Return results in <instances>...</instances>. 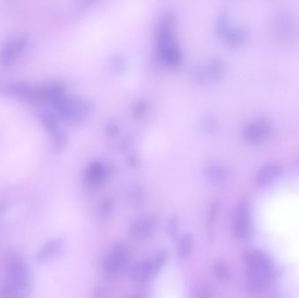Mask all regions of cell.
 I'll list each match as a JSON object with an SVG mask.
<instances>
[{
    "mask_svg": "<svg viewBox=\"0 0 299 298\" xmlns=\"http://www.w3.org/2000/svg\"><path fill=\"white\" fill-rule=\"evenodd\" d=\"M32 289L31 276L28 265L22 257L10 256L6 263L5 276L0 287L4 297H25Z\"/></svg>",
    "mask_w": 299,
    "mask_h": 298,
    "instance_id": "cell-1",
    "label": "cell"
},
{
    "mask_svg": "<svg viewBox=\"0 0 299 298\" xmlns=\"http://www.w3.org/2000/svg\"><path fill=\"white\" fill-rule=\"evenodd\" d=\"M247 264L246 280L248 289L252 292H259L269 283L271 267L268 257L261 251H249L245 254Z\"/></svg>",
    "mask_w": 299,
    "mask_h": 298,
    "instance_id": "cell-2",
    "label": "cell"
},
{
    "mask_svg": "<svg viewBox=\"0 0 299 298\" xmlns=\"http://www.w3.org/2000/svg\"><path fill=\"white\" fill-rule=\"evenodd\" d=\"M58 117L68 124L81 123L92 110L91 103L77 97L62 95L52 103Z\"/></svg>",
    "mask_w": 299,
    "mask_h": 298,
    "instance_id": "cell-3",
    "label": "cell"
},
{
    "mask_svg": "<svg viewBox=\"0 0 299 298\" xmlns=\"http://www.w3.org/2000/svg\"><path fill=\"white\" fill-rule=\"evenodd\" d=\"M157 45L159 57L164 63L170 66H177L180 64L181 53L173 35L171 17H166L164 19L163 24L158 33Z\"/></svg>",
    "mask_w": 299,
    "mask_h": 298,
    "instance_id": "cell-4",
    "label": "cell"
},
{
    "mask_svg": "<svg viewBox=\"0 0 299 298\" xmlns=\"http://www.w3.org/2000/svg\"><path fill=\"white\" fill-rule=\"evenodd\" d=\"M233 234L240 241H246L250 237L252 230L250 212L248 205L242 202L236 205L233 212Z\"/></svg>",
    "mask_w": 299,
    "mask_h": 298,
    "instance_id": "cell-5",
    "label": "cell"
},
{
    "mask_svg": "<svg viewBox=\"0 0 299 298\" xmlns=\"http://www.w3.org/2000/svg\"><path fill=\"white\" fill-rule=\"evenodd\" d=\"M129 261L127 247L121 243L116 244L104 261V270L110 276L119 274L127 268Z\"/></svg>",
    "mask_w": 299,
    "mask_h": 298,
    "instance_id": "cell-6",
    "label": "cell"
},
{
    "mask_svg": "<svg viewBox=\"0 0 299 298\" xmlns=\"http://www.w3.org/2000/svg\"><path fill=\"white\" fill-rule=\"evenodd\" d=\"M28 41V35L27 33H18L11 38L0 52V63L4 66H9L13 63L18 55L24 51Z\"/></svg>",
    "mask_w": 299,
    "mask_h": 298,
    "instance_id": "cell-7",
    "label": "cell"
},
{
    "mask_svg": "<svg viewBox=\"0 0 299 298\" xmlns=\"http://www.w3.org/2000/svg\"><path fill=\"white\" fill-rule=\"evenodd\" d=\"M40 120L51 136L54 151L55 152L63 151L67 143V137L55 117L50 114H43L40 116Z\"/></svg>",
    "mask_w": 299,
    "mask_h": 298,
    "instance_id": "cell-8",
    "label": "cell"
},
{
    "mask_svg": "<svg viewBox=\"0 0 299 298\" xmlns=\"http://www.w3.org/2000/svg\"><path fill=\"white\" fill-rule=\"evenodd\" d=\"M157 220L153 215L139 217L130 225V235L136 240H145L154 235L157 231Z\"/></svg>",
    "mask_w": 299,
    "mask_h": 298,
    "instance_id": "cell-9",
    "label": "cell"
},
{
    "mask_svg": "<svg viewBox=\"0 0 299 298\" xmlns=\"http://www.w3.org/2000/svg\"><path fill=\"white\" fill-rule=\"evenodd\" d=\"M270 132V124L266 119L252 122L245 128L244 137L250 144H257L266 139Z\"/></svg>",
    "mask_w": 299,
    "mask_h": 298,
    "instance_id": "cell-10",
    "label": "cell"
},
{
    "mask_svg": "<svg viewBox=\"0 0 299 298\" xmlns=\"http://www.w3.org/2000/svg\"><path fill=\"white\" fill-rule=\"evenodd\" d=\"M109 170L103 163H91L86 170L84 175V180L88 187H97L102 186L104 181L108 178Z\"/></svg>",
    "mask_w": 299,
    "mask_h": 298,
    "instance_id": "cell-11",
    "label": "cell"
},
{
    "mask_svg": "<svg viewBox=\"0 0 299 298\" xmlns=\"http://www.w3.org/2000/svg\"><path fill=\"white\" fill-rule=\"evenodd\" d=\"M64 245H65L64 238L59 237L52 239L48 242H45L42 247L37 251L35 259L37 262L40 263L49 262L60 255L61 250L63 249Z\"/></svg>",
    "mask_w": 299,
    "mask_h": 298,
    "instance_id": "cell-12",
    "label": "cell"
},
{
    "mask_svg": "<svg viewBox=\"0 0 299 298\" xmlns=\"http://www.w3.org/2000/svg\"><path fill=\"white\" fill-rule=\"evenodd\" d=\"M156 274L151 258L142 260L134 265L131 270V279L134 283H145Z\"/></svg>",
    "mask_w": 299,
    "mask_h": 298,
    "instance_id": "cell-13",
    "label": "cell"
},
{
    "mask_svg": "<svg viewBox=\"0 0 299 298\" xmlns=\"http://www.w3.org/2000/svg\"><path fill=\"white\" fill-rule=\"evenodd\" d=\"M203 175L209 183L214 186H221L229 178V169L220 165H209L205 166Z\"/></svg>",
    "mask_w": 299,
    "mask_h": 298,
    "instance_id": "cell-14",
    "label": "cell"
},
{
    "mask_svg": "<svg viewBox=\"0 0 299 298\" xmlns=\"http://www.w3.org/2000/svg\"><path fill=\"white\" fill-rule=\"evenodd\" d=\"M277 30L278 32V37L281 39V40H284L286 42L290 40H294L295 37L297 36V33H298L297 27L293 19L286 14L280 16V18L278 19Z\"/></svg>",
    "mask_w": 299,
    "mask_h": 298,
    "instance_id": "cell-15",
    "label": "cell"
},
{
    "mask_svg": "<svg viewBox=\"0 0 299 298\" xmlns=\"http://www.w3.org/2000/svg\"><path fill=\"white\" fill-rule=\"evenodd\" d=\"M225 68L221 60H215L200 70L199 73V80L208 81H216L224 76Z\"/></svg>",
    "mask_w": 299,
    "mask_h": 298,
    "instance_id": "cell-16",
    "label": "cell"
},
{
    "mask_svg": "<svg viewBox=\"0 0 299 298\" xmlns=\"http://www.w3.org/2000/svg\"><path fill=\"white\" fill-rule=\"evenodd\" d=\"M282 172H283V170L279 165H277V164L266 165L257 173V184L260 185V186L269 184V183H271L272 181L275 180L278 176H280Z\"/></svg>",
    "mask_w": 299,
    "mask_h": 298,
    "instance_id": "cell-17",
    "label": "cell"
},
{
    "mask_svg": "<svg viewBox=\"0 0 299 298\" xmlns=\"http://www.w3.org/2000/svg\"><path fill=\"white\" fill-rule=\"evenodd\" d=\"M223 39L228 45H233V47H238V45L244 44L248 40V31L245 30L243 28L230 27L227 33H225Z\"/></svg>",
    "mask_w": 299,
    "mask_h": 298,
    "instance_id": "cell-18",
    "label": "cell"
},
{
    "mask_svg": "<svg viewBox=\"0 0 299 298\" xmlns=\"http://www.w3.org/2000/svg\"><path fill=\"white\" fill-rule=\"evenodd\" d=\"M34 91L35 89H33V87H31L30 85L22 83V82L12 84L8 88V92L13 97L19 99L30 100V101L33 100Z\"/></svg>",
    "mask_w": 299,
    "mask_h": 298,
    "instance_id": "cell-19",
    "label": "cell"
},
{
    "mask_svg": "<svg viewBox=\"0 0 299 298\" xmlns=\"http://www.w3.org/2000/svg\"><path fill=\"white\" fill-rule=\"evenodd\" d=\"M194 236L191 234H186L178 239L177 252L181 260H186L190 256L193 247H194Z\"/></svg>",
    "mask_w": 299,
    "mask_h": 298,
    "instance_id": "cell-20",
    "label": "cell"
},
{
    "mask_svg": "<svg viewBox=\"0 0 299 298\" xmlns=\"http://www.w3.org/2000/svg\"><path fill=\"white\" fill-rule=\"evenodd\" d=\"M219 207H220V203L218 200L212 203L209 212V220H208V235L209 237H210V241H212V238L214 236V225H215L216 219L218 216V211H219Z\"/></svg>",
    "mask_w": 299,
    "mask_h": 298,
    "instance_id": "cell-21",
    "label": "cell"
},
{
    "mask_svg": "<svg viewBox=\"0 0 299 298\" xmlns=\"http://www.w3.org/2000/svg\"><path fill=\"white\" fill-rule=\"evenodd\" d=\"M214 269H215V273L216 277H218V279L221 281L229 280L230 277H231V272H230L228 266L222 260H218L215 262Z\"/></svg>",
    "mask_w": 299,
    "mask_h": 298,
    "instance_id": "cell-22",
    "label": "cell"
},
{
    "mask_svg": "<svg viewBox=\"0 0 299 298\" xmlns=\"http://www.w3.org/2000/svg\"><path fill=\"white\" fill-rule=\"evenodd\" d=\"M212 290L209 286L203 284H197L191 289L190 295L194 298L211 297Z\"/></svg>",
    "mask_w": 299,
    "mask_h": 298,
    "instance_id": "cell-23",
    "label": "cell"
},
{
    "mask_svg": "<svg viewBox=\"0 0 299 298\" xmlns=\"http://www.w3.org/2000/svg\"><path fill=\"white\" fill-rule=\"evenodd\" d=\"M152 263H153V267H154L155 272L157 274L159 271L162 269L165 264H166L167 260H168V254L166 250H162L157 252L152 258Z\"/></svg>",
    "mask_w": 299,
    "mask_h": 298,
    "instance_id": "cell-24",
    "label": "cell"
},
{
    "mask_svg": "<svg viewBox=\"0 0 299 298\" xmlns=\"http://www.w3.org/2000/svg\"><path fill=\"white\" fill-rule=\"evenodd\" d=\"M114 208V202L113 199L110 198H107L104 199L101 204H100L99 208H98V214L99 216L103 219H105L107 217H109L111 214Z\"/></svg>",
    "mask_w": 299,
    "mask_h": 298,
    "instance_id": "cell-25",
    "label": "cell"
},
{
    "mask_svg": "<svg viewBox=\"0 0 299 298\" xmlns=\"http://www.w3.org/2000/svg\"><path fill=\"white\" fill-rule=\"evenodd\" d=\"M129 196H130V202L132 203L133 205H139L144 200L145 192H144L142 187L136 186V187H133L132 189H130Z\"/></svg>",
    "mask_w": 299,
    "mask_h": 298,
    "instance_id": "cell-26",
    "label": "cell"
},
{
    "mask_svg": "<svg viewBox=\"0 0 299 298\" xmlns=\"http://www.w3.org/2000/svg\"><path fill=\"white\" fill-rule=\"evenodd\" d=\"M167 234L173 241H177L178 236V218L175 215L170 218L167 224Z\"/></svg>",
    "mask_w": 299,
    "mask_h": 298,
    "instance_id": "cell-27",
    "label": "cell"
},
{
    "mask_svg": "<svg viewBox=\"0 0 299 298\" xmlns=\"http://www.w3.org/2000/svg\"><path fill=\"white\" fill-rule=\"evenodd\" d=\"M230 27H230L227 16H221V18H219L217 25H216V32H217L218 35L223 38L225 33H227Z\"/></svg>",
    "mask_w": 299,
    "mask_h": 298,
    "instance_id": "cell-28",
    "label": "cell"
},
{
    "mask_svg": "<svg viewBox=\"0 0 299 298\" xmlns=\"http://www.w3.org/2000/svg\"><path fill=\"white\" fill-rule=\"evenodd\" d=\"M118 130L119 128L115 120H109L106 124V133L110 137H115L118 134Z\"/></svg>",
    "mask_w": 299,
    "mask_h": 298,
    "instance_id": "cell-29",
    "label": "cell"
},
{
    "mask_svg": "<svg viewBox=\"0 0 299 298\" xmlns=\"http://www.w3.org/2000/svg\"><path fill=\"white\" fill-rule=\"evenodd\" d=\"M146 111V105L144 102H139L133 108V114L136 118H141Z\"/></svg>",
    "mask_w": 299,
    "mask_h": 298,
    "instance_id": "cell-30",
    "label": "cell"
},
{
    "mask_svg": "<svg viewBox=\"0 0 299 298\" xmlns=\"http://www.w3.org/2000/svg\"><path fill=\"white\" fill-rule=\"evenodd\" d=\"M92 295L97 298H105L109 295V290L103 287H97L93 289Z\"/></svg>",
    "mask_w": 299,
    "mask_h": 298,
    "instance_id": "cell-31",
    "label": "cell"
},
{
    "mask_svg": "<svg viewBox=\"0 0 299 298\" xmlns=\"http://www.w3.org/2000/svg\"><path fill=\"white\" fill-rule=\"evenodd\" d=\"M128 161H129V164H130V166L134 167V168L137 167L139 166V164H140V159L137 157V155L135 153L130 154V156H129Z\"/></svg>",
    "mask_w": 299,
    "mask_h": 298,
    "instance_id": "cell-32",
    "label": "cell"
},
{
    "mask_svg": "<svg viewBox=\"0 0 299 298\" xmlns=\"http://www.w3.org/2000/svg\"><path fill=\"white\" fill-rule=\"evenodd\" d=\"M2 209H3V208H2V207H1V205H0V214H1V213H2Z\"/></svg>",
    "mask_w": 299,
    "mask_h": 298,
    "instance_id": "cell-33",
    "label": "cell"
}]
</instances>
